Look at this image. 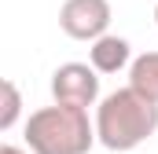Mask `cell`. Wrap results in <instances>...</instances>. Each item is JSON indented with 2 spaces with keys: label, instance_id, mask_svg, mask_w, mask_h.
I'll use <instances>...</instances> for the list:
<instances>
[{
  "label": "cell",
  "instance_id": "cell-1",
  "mask_svg": "<svg viewBox=\"0 0 158 154\" xmlns=\"http://www.w3.org/2000/svg\"><path fill=\"white\" fill-rule=\"evenodd\" d=\"M155 132H158V103L140 95L132 84L99 99V107H96V136H99V143L107 151H114V154L136 151Z\"/></svg>",
  "mask_w": 158,
  "mask_h": 154
},
{
  "label": "cell",
  "instance_id": "cell-2",
  "mask_svg": "<svg viewBox=\"0 0 158 154\" xmlns=\"http://www.w3.org/2000/svg\"><path fill=\"white\" fill-rule=\"evenodd\" d=\"M96 136V121H88L85 107H40L26 121V147L33 154H88Z\"/></svg>",
  "mask_w": 158,
  "mask_h": 154
},
{
  "label": "cell",
  "instance_id": "cell-3",
  "mask_svg": "<svg viewBox=\"0 0 158 154\" xmlns=\"http://www.w3.org/2000/svg\"><path fill=\"white\" fill-rule=\"evenodd\" d=\"M52 95L66 107H92L99 99V70L92 63H63L52 74Z\"/></svg>",
  "mask_w": 158,
  "mask_h": 154
},
{
  "label": "cell",
  "instance_id": "cell-4",
  "mask_svg": "<svg viewBox=\"0 0 158 154\" xmlns=\"http://www.w3.org/2000/svg\"><path fill=\"white\" fill-rule=\"evenodd\" d=\"M59 26L74 40H99L110 26V0H63Z\"/></svg>",
  "mask_w": 158,
  "mask_h": 154
},
{
  "label": "cell",
  "instance_id": "cell-5",
  "mask_svg": "<svg viewBox=\"0 0 158 154\" xmlns=\"http://www.w3.org/2000/svg\"><path fill=\"white\" fill-rule=\"evenodd\" d=\"M129 59H132L129 40L114 37V33H103L99 40H92V48H88V63H92L99 74H118V70L129 66Z\"/></svg>",
  "mask_w": 158,
  "mask_h": 154
},
{
  "label": "cell",
  "instance_id": "cell-6",
  "mask_svg": "<svg viewBox=\"0 0 158 154\" xmlns=\"http://www.w3.org/2000/svg\"><path fill=\"white\" fill-rule=\"evenodd\" d=\"M129 84L158 103V51H143L129 63Z\"/></svg>",
  "mask_w": 158,
  "mask_h": 154
},
{
  "label": "cell",
  "instance_id": "cell-7",
  "mask_svg": "<svg viewBox=\"0 0 158 154\" xmlns=\"http://www.w3.org/2000/svg\"><path fill=\"white\" fill-rule=\"evenodd\" d=\"M0 88H4V110H0V128H4V132H11V128H15V121H19V114H22V95H19V84H15V81H4Z\"/></svg>",
  "mask_w": 158,
  "mask_h": 154
},
{
  "label": "cell",
  "instance_id": "cell-8",
  "mask_svg": "<svg viewBox=\"0 0 158 154\" xmlns=\"http://www.w3.org/2000/svg\"><path fill=\"white\" fill-rule=\"evenodd\" d=\"M0 154H33V151H22V147H15V143H4Z\"/></svg>",
  "mask_w": 158,
  "mask_h": 154
},
{
  "label": "cell",
  "instance_id": "cell-9",
  "mask_svg": "<svg viewBox=\"0 0 158 154\" xmlns=\"http://www.w3.org/2000/svg\"><path fill=\"white\" fill-rule=\"evenodd\" d=\"M155 22H158V4H155Z\"/></svg>",
  "mask_w": 158,
  "mask_h": 154
}]
</instances>
